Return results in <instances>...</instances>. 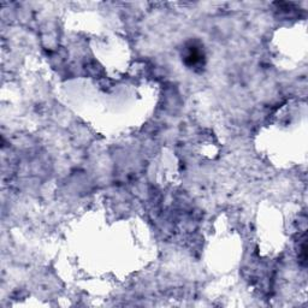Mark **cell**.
I'll return each instance as SVG.
<instances>
[{"mask_svg":"<svg viewBox=\"0 0 308 308\" xmlns=\"http://www.w3.org/2000/svg\"><path fill=\"white\" fill-rule=\"evenodd\" d=\"M184 61L189 67H197V65L202 64L203 61L202 51L200 50V47H196L194 44L190 45L187 50V55H185Z\"/></svg>","mask_w":308,"mask_h":308,"instance_id":"obj_1","label":"cell"}]
</instances>
